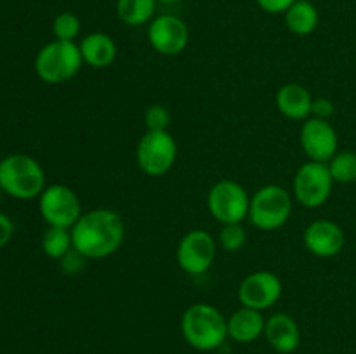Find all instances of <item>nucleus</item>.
Here are the masks:
<instances>
[{"label": "nucleus", "instance_id": "4be33fe9", "mask_svg": "<svg viewBox=\"0 0 356 354\" xmlns=\"http://www.w3.org/2000/svg\"><path fill=\"white\" fill-rule=\"evenodd\" d=\"M334 183L350 184L356 180V153L355 151H337L327 163Z\"/></svg>", "mask_w": 356, "mask_h": 354}, {"label": "nucleus", "instance_id": "6e6552de", "mask_svg": "<svg viewBox=\"0 0 356 354\" xmlns=\"http://www.w3.org/2000/svg\"><path fill=\"white\" fill-rule=\"evenodd\" d=\"M38 212L47 226L65 229H72L83 214L79 194L65 184L45 186L38 196Z\"/></svg>", "mask_w": 356, "mask_h": 354}, {"label": "nucleus", "instance_id": "c85d7f7f", "mask_svg": "<svg viewBox=\"0 0 356 354\" xmlns=\"http://www.w3.org/2000/svg\"><path fill=\"white\" fill-rule=\"evenodd\" d=\"M14 235V224L10 221L9 215H6L3 212H0V250L10 242Z\"/></svg>", "mask_w": 356, "mask_h": 354}, {"label": "nucleus", "instance_id": "5701e85b", "mask_svg": "<svg viewBox=\"0 0 356 354\" xmlns=\"http://www.w3.org/2000/svg\"><path fill=\"white\" fill-rule=\"evenodd\" d=\"M80 31H82V23L75 12L65 10V12H59L52 21V33H54L56 40L75 42Z\"/></svg>", "mask_w": 356, "mask_h": 354}, {"label": "nucleus", "instance_id": "b1692460", "mask_svg": "<svg viewBox=\"0 0 356 354\" xmlns=\"http://www.w3.org/2000/svg\"><path fill=\"white\" fill-rule=\"evenodd\" d=\"M247 242V233L242 222L236 224H221V233H219V245L226 252H238L243 248Z\"/></svg>", "mask_w": 356, "mask_h": 354}, {"label": "nucleus", "instance_id": "f8f14e48", "mask_svg": "<svg viewBox=\"0 0 356 354\" xmlns=\"http://www.w3.org/2000/svg\"><path fill=\"white\" fill-rule=\"evenodd\" d=\"M299 142L309 162L329 163L339 148V137L332 124L315 117H309L308 120L302 121Z\"/></svg>", "mask_w": 356, "mask_h": 354}, {"label": "nucleus", "instance_id": "6ab92c4d", "mask_svg": "<svg viewBox=\"0 0 356 354\" xmlns=\"http://www.w3.org/2000/svg\"><path fill=\"white\" fill-rule=\"evenodd\" d=\"M285 26L298 37H308L318 28L320 12L309 0H298L285 10Z\"/></svg>", "mask_w": 356, "mask_h": 354}, {"label": "nucleus", "instance_id": "a211bd4d", "mask_svg": "<svg viewBox=\"0 0 356 354\" xmlns=\"http://www.w3.org/2000/svg\"><path fill=\"white\" fill-rule=\"evenodd\" d=\"M264 319L263 312L250 307H240L228 318V337L238 344L256 342L261 335H264Z\"/></svg>", "mask_w": 356, "mask_h": 354}, {"label": "nucleus", "instance_id": "cd10ccee", "mask_svg": "<svg viewBox=\"0 0 356 354\" xmlns=\"http://www.w3.org/2000/svg\"><path fill=\"white\" fill-rule=\"evenodd\" d=\"M298 0H256L259 9L268 14H285V10Z\"/></svg>", "mask_w": 356, "mask_h": 354}, {"label": "nucleus", "instance_id": "9d476101", "mask_svg": "<svg viewBox=\"0 0 356 354\" xmlns=\"http://www.w3.org/2000/svg\"><path fill=\"white\" fill-rule=\"evenodd\" d=\"M218 252V243L214 236L205 229L188 231L177 243L176 260L177 266L186 274H204L212 267Z\"/></svg>", "mask_w": 356, "mask_h": 354}, {"label": "nucleus", "instance_id": "2eb2a0df", "mask_svg": "<svg viewBox=\"0 0 356 354\" xmlns=\"http://www.w3.org/2000/svg\"><path fill=\"white\" fill-rule=\"evenodd\" d=\"M264 337L277 353L291 354L301 344V330L296 319L285 312H277L266 319Z\"/></svg>", "mask_w": 356, "mask_h": 354}, {"label": "nucleus", "instance_id": "ddd939ff", "mask_svg": "<svg viewBox=\"0 0 356 354\" xmlns=\"http://www.w3.org/2000/svg\"><path fill=\"white\" fill-rule=\"evenodd\" d=\"M149 45L162 56L181 54L190 42V30L181 17L174 14H162L153 17L148 26Z\"/></svg>", "mask_w": 356, "mask_h": 354}, {"label": "nucleus", "instance_id": "f3484780", "mask_svg": "<svg viewBox=\"0 0 356 354\" xmlns=\"http://www.w3.org/2000/svg\"><path fill=\"white\" fill-rule=\"evenodd\" d=\"M277 108L289 120H308L312 117L313 97L301 83H285L277 92Z\"/></svg>", "mask_w": 356, "mask_h": 354}, {"label": "nucleus", "instance_id": "f03ea898", "mask_svg": "<svg viewBox=\"0 0 356 354\" xmlns=\"http://www.w3.org/2000/svg\"><path fill=\"white\" fill-rule=\"evenodd\" d=\"M184 340L197 351H214L228 339V318L207 302L191 304L181 318Z\"/></svg>", "mask_w": 356, "mask_h": 354}, {"label": "nucleus", "instance_id": "bb28decb", "mask_svg": "<svg viewBox=\"0 0 356 354\" xmlns=\"http://www.w3.org/2000/svg\"><path fill=\"white\" fill-rule=\"evenodd\" d=\"M334 103L329 97H316L312 104V117L320 118V120H329L334 115Z\"/></svg>", "mask_w": 356, "mask_h": 354}, {"label": "nucleus", "instance_id": "412c9836", "mask_svg": "<svg viewBox=\"0 0 356 354\" xmlns=\"http://www.w3.org/2000/svg\"><path fill=\"white\" fill-rule=\"evenodd\" d=\"M73 248L72 231L65 228H52L49 226L42 236V250L51 259L59 260Z\"/></svg>", "mask_w": 356, "mask_h": 354}, {"label": "nucleus", "instance_id": "1a4fd4ad", "mask_svg": "<svg viewBox=\"0 0 356 354\" xmlns=\"http://www.w3.org/2000/svg\"><path fill=\"white\" fill-rule=\"evenodd\" d=\"M334 179L327 163L306 162L298 169L294 176V198L306 208H318L332 194Z\"/></svg>", "mask_w": 356, "mask_h": 354}, {"label": "nucleus", "instance_id": "f257e3e1", "mask_svg": "<svg viewBox=\"0 0 356 354\" xmlns=\"http://www.w3.org/2000/svg\"><path fill=\"white\" fill-rule=\"evenodd\" d=\"M73 248L86 259H104L117 252L125 238V222L118 212L94 208L83 212L72 229Z\"/></svg>", "mask_w": 356, "mask_h": 354}, {"label": "nucleus", "instance_id": "dca6fc26", "mask_svg": "<svg viewBox=\"0 0 356 354\" xmlns=\"http://www.w3.org/2000/svg\"><path fill=\"white\" fill-rule=\"evenodd\" d=\"M83 65L96 69H104L111 66L117 59V44L113 38L103 31H94L86 35L79 44Z\"/></svg>", "mask_w": 356, "mask_h": 354}, {"label": "nucleus", "instance_id": "39448f33", "mask_svg": "<svg viewBox=\"0 0 356 354\" xmlns=\"http://www.w3.org/2000/svg\"><path fill=\"white\" fill-rule=\"evenodd\" d=\"M291 193L278 184H266L250 196L249 219L261 231H277L291 219Z\"/></svg>", "mask_w": 356, "mask_h": 354}, {"label": "nucleus", "instance_id": "0eeeda50", "mask_svg": "<svg viewBox=\"0 0 356 354\" xmlns=\"http://www.w3.org/2000/svg\"><path fill=\"white\" fill-rule=\"evenodd\" d=\"M207 208L219 224H236L249 219L250 196L242 184L222 179L209 191Z\"/></svg>", "mask_w": 356, "mask_h": 354}, {"label": "nucleus", "instance_id": "393cba45", "mask_svg": "<svg viewBox=\"0 0 356 354\" xmlns=\"http://www.w3.org/2000/svg\"><path fill=\"white\" fill-rule=\"evenodd\" d=\"M146 130H167L170 125V111L162 104H152L145 111Z\"/></svg>", "mask_w": 356, "mask_h": 354}, {"label": "nucleus", "instance_id": "423d86ee", "mask_svg": "<svg viewBox=\"0 0 356 354\" xmlns=\"http://www.w3.org/2000/svg\"><path fill=\"white\" fill-rule=\"evenodd\" d=\"M177 158V142L169 130H146L136 148V162L149 177L165 176Z\"/></svg>", "mask_w": 356, "mask_h": 354}, {"label": "nucleus", "instance_id": "7ed1b4c3", "mask_svg": "<svg viewBox=\"0 0 356 354\" xmlns=\"http://www.w3.org/2000/svg\"><path fill=\"white\" fill-rule=\"evenodd\" d=\"M0 187L16 200H33L45 189V172L33 156L9 155L0 160Z\"/></svg>", "mask_w": 356, "mask_h": 354}, {"label": "nucleus", "instance_id": "aec40b11", "mask_svg": "<svg viewBox=\"0 0 356 354\" xmlns=\"http://www.w3.org/2000/svg\"><path fill=\"white\" fill-rule=\"evenodd\" d=\"M117 16L127 26H141L152 23L156 0H117Z\"/></svg>", "mask_w": 356, "mask_h": 354}, {"label": "nucleus", "instance_id": "a878e982", "mask_svg": "<svg viewBox=\"0 0 356 354\" xmlns=\"http://www.w3.org/2000/svg\"><path fill=\"white\" fill-rule=\"evenodd\" d=\"M86 260L87 259L79 252V250L72 248L63 259H59V266H61V271L65 274L75 276V274H79L80 271L86 267Z\"/></svg>", "mask_w": 356, "mask_h": 354}, {"label": "nucleus", "instance_id": "c756f323", "mask_svg": "<svg viewBox=\"0 0 356 354\" xmlns=\"http://www.w3.org/2000/svg\"><path fill=\"white\" fill-rule=\"evenodd\" d=\"M156 2H160V3H177V2H181V0H156Z\"/></svg>", "mask_w": 356, "mask_h": 354}, {"label": "nucleus", "instance_id": "9b49d317", "mask_svg": "<svg viewBox=\"0 0 356 354\" xmlns=\"http://www.w3.org/2000/svg\"><path fill=\"white\" fill-rule=\"evenodd\" d=\"M284 285L273 271H254L242 280L238 287V301L243 307L266 311L282 297Z\"/></svg>", "mask_w": 356, "mask_h": 354}, {"label": "nucleus", "instance_id": "4468645a", "mask_svg": "<svg viewBox=\"0 0 356 354\" xmlns=\"http://www.w3.org/2000/svg\"><path fill=\"white\" fill-rule=\"evenodd\" d=\"M302 242L309 253L320 257V259H330L343 252L346 236L337 222L329 221V219H318L305 229Z\"/></svg>", "mask_w": 356, "mask_h": 354}, {"label": "nucleus", "instance_id": "20e7f679", "mask_svg": "<svg viewBox=\"0 0 356 354\" xmlns=\"http://www.w3.org/2000/svg\"><path fill=\"white\" fill-rule=\"evenodd\" d=\"M82 65L83 59L76 42L52 40L37 52L33 68L44 83L61 85L75 78Z\"/></svg>", "mask_w": 356, "mask_h": 354}, {"label": "nucleus", "instance_id": "7c9ffc66", "mask_svg": "<svg viewBox=\"0 0 356 354\" xmlns=\"http://www.w3.org/2000/svg\"><path fill=\"white\" fill-rule=\"evenodd\" d=\"M2 194H3V191H2V187H0V200H2Z\"/></svg>", "mask_w": 356, "mask_h": 354}]
</instances>
